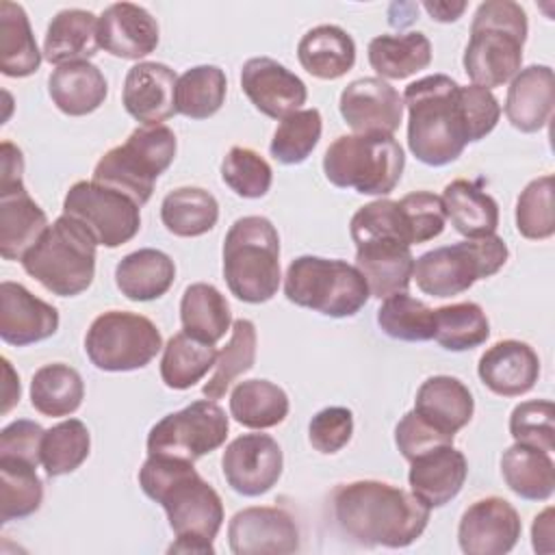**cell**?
<instances>
[{
	"instance_id": "obj_1",
	"label": "cell",
	"mask_w": 555,
	"mask_h": 555,
	"mask_svg": "<svg viewBox=\"0 0 555 555\" xmlns=\"http://www.w3.org/2000/svg\"><path fill=\"white\" fill-rule=\"evenodd\" d=\"M139 486L167 514L176 533L169 553H215L212 542L223 525V503L193 462L147 455L139 470Z\"/></svg>"
},
{
	"instance_id": "obj_2",
	"label": "cell",
	"mask_w": 555,
	"mask_h": 555,
	"mask_svg": "<svg viewBox=\"0 0 555 555\" xmlns=\"http://www.w3.org/2000/svg\"><path fill=\"white\" fill-rule=\"evenodd\" d=\"M332 509L340 531L362 546H410L429 522V507L423 501L377 479L338 486Z\"/></svg>"
},
{
	"instance_id": "obj_3",
	"label": "cell",
	"mask_w": 555,
	"mask_h": 555,
	"mask_svg": "<svg viewBox=\"0 0 555 555\" xmlns=\"http://www.w3.org/2000/svg\"><path fill=\"white\" fill-rule=\"evenodd\" d=\"M460 85L444 74L410 82L403 91L408 108V147L429 167L457 160L468 143L460 108Z\"/></svg>"
},
{
	"instance_id": "obj_4",
	"label": "cell",
	"mask_w": 555,
	"mask_h": 555,
	"mask_svg": "<svg viewBox=\"0 0 555 555\" xmlns=\"http://www.w3.org/2000/svg\"><path fill=\"white\" fill-rule=\"evenodd\" d=\"M527 30V13L518 2H481L473 15L470 39L462 59L473 85L490 91L509 82L520 72Z\"/></svg>"
},
{
	"instance_id": "obj_5",
	"label": "cell",
	"mask_w": 555,
	"mask_h": 555,
	"mask_svg": "<svg viewBox=\"0 0 555 555\" xmlns=\"http://www.w3.org/2000/svg\"><path fill=\"white\" fill-rule=\"evenodd\" d=\"M223 278L245 304H264L280 288V236L260 215L236 219L223 241Z\"/></svg>"
},
{
	"instance_id": "obj_6",
	"label": "cell",
	"mask_w": 555,
	"mask_h": 555,
	"mask_svg": "<svg viewBox=\"0 0 555 555\" xmlns=\"http://www.w3.org/2000/svg\"><path fill=\"white\" fill-rule=\"evenodd\" d=\"M93 234L74 217L61 215L22 258L24 271L59 297L87 291L95 275Z\"/></svg>"
},
{
	"instance_id": "obj_7",
	"label": "cell",
	"mask_w": 555,
	"mask_h": 555,
	"mask_svg": "<svg viewBox=\"0 0 555 555\" xmlns=\"http://www.w3.org/2000/svg\"><path fill=\"white\" fill-rule=\"evenodd\" d=\"M405 154L392 134H343L323 156V173L338 189L388 195L401 180Z\"/></svg>"
},
{
	"instance_id": "obj_8",
	"label": "cell",
	"mask_w": 555,
	"mask_h": 555,
	"mask_svg": "<svg viewBox=\"0 0 555 555\" xmlns=\"http://www.w3.org/2000/svg\"><path fill=\"white\" fill-rule=\"evenodd\" d=\"M176 134L165 124L139 126L130 137L108 150L93 169V182L128 195L143 206L154 193V182L173 163Z\"/></svg>"
},
{
	"instance_id": "obj_9",
	"label": "cell",
	"mask_w": 555,
	"mask_h": 555,
	"mask_svg": "<svg viewBox=\"0 0 555 555\" xmlns=\"http://www.w3.org/2000/svg\"><path fill=\"white\" fill-rule=\"evenodd\" d=\"M284 295L291 304L332 319L358 314L371 297L356 264L321 256H299L288 264Z\"/></svg>"
},
{
	"instance_id": "obj_10",
	"label": "cell",
	"mask_w": 555,
	"mask_h": 555,
	"mask_svg": "<svg viewBox=\"0 0 555 555\" xmlns=\"http://www.w3.org/2000/svg\"><path fill=\"white\" fill-rule=\"evenodd\" d=\"M507 256L509 249L496 234L466 238L418 256L412 278L429 297H453L468 291L477 280L494 275L507 262Z\"/></svg>"
},
{
	"instance_id": "obj_11",
	"label": "cell",
	"mask_w": 555,
	"mask_h": 555,
	"mask_svg": "<svg viewBox=\"0 0 555 555\" xmlns=\"http://www.w3.org/2000/svg\"><path fill=\"white\" fill-rule=\"evenodd\" d=\"M163 349L158 327L143 314L108 310L93 319L85 336V351L100 371L124 373L147 366Z\"/></svg>"
},
{
	"instance_id": "obj_12",
	"label": "cell",
	"mask_w": 555,
	"mask_h": 555,
	"mask_svg": "<svg viewBox=\"0 0 555 555\" xmlns=\"http://www.w3.org/2000/svg\"><path fill=\"white\" fill-rule=\"evenodd\" d=\"M230 421L225 410L212 399H199L191 405L163 416L147 434V455H165L195 462L219 449L228 438Z\"/></svg>"
},
{
	"instance_id": "obj_13",
	"label": "cell",
	"mask_w": 555,
	"mask_h": 555,
	"mask_svg": "<svg viewBox=\"0 0 555 555\" xmlns=\"http://www.w3.org/2000/svg\"><path fill=\"white\" fill-rule=\"evenodd\" d=\"M139 204L128 195L98 184L93 180H80L69 186L63 199V215L78 219L104 247H119L137 236L141 228Z\"/></svg>"
},
{
	"instance_id": "obj_14",
	"label": "cell",
	"mask_w": 555,
	"mask_h": 555,
	"mask_svg": "<svg viewBox=\"0 0 555 555\" xmlns=\"http://www.w3.org/2000/svg\"><path fill=\"white\" fill-rule=\"evenodd\" d=\"M282 449L269 434H243L221 455V470L228 486L243 496L269 492L282 477Z\"/></svg>"
},
{
	"instance_id": "obj_15",
	"label": "cell",
	"mask_w": 555,
	"mask_h": 555,
	"mask_svg": "<svg viewBox=\"0 0 555 555\" xmlns=\"http://www.w3.org/2000/svg\"><path fill=\"white\" fill-rule=\"evenodd\" d=\"M520 531L516 507L501 496H486L464 509L457 542L466 555H503L516 546Z\"/></svg>"
},
{
	"instance_id": "obj_16",
	"label": "cell",
	"mask_w": 555,
	"mask_h": 555,
	"mask_svg": "<svg viewBox=\"0 0 555 555\" xmlns=\"http://www.w3.org/2000/svg\"><path fill=\"white\" fill-rule=\"evenodd\" d=\"M228 544L234 555H278L299 548V527L282 507H245L228 525Z\"/></svg>"
},
{
	"instance_id": "obj_17",
	"label": "cell",
	"mask_w": 555,
	"mask_h": 555,
	"mask_svg": "<svg viewBox=\"0 0 555 555\" xmlns=\"http://www.w3.org/2000/svg\"><path fill=\"white\" fill-rule=\"evenodd\" d=\"M338 108L353 134H395L403 119V98L382 78H358L349 82Z\"/></svg>"
},
{
	"instance_id": "obj_18",
	"label": "cell",
	"mask_w": 555,
	"mask_h": 555,
	"mask_svg": "<svg viewBox=\"0 0 555 555\" xmlns=\"http://www.w3.org/2000/svg\"><path fill=\"white\" fill-rule=\"evenodd\" d=\"M241 89L256 111L271 119L301 111L308 98L304 80L269 56H254L243 65Z\"/></svg>"
},
{
	"instance_id": "obj_19",
	"label": "cell",
	"mask_w": 555,
	"mask_h": 555,
	"mask_svg": "<svg viewBox=\"0 0 555 555\" xmlns=\"http://www.w3.org/2000/svg\"><path fill=\"white\" fill-rule=\"evenodd\" d=\"M176 72L156 61H139L124 80L121 102L141 126L163 124L176 115Z\"/></svg>"
},
{
	"instance_id": "obj_20",
	"label": "cell",
	"mask_w": 555,
	"mask_h": 555,
	"mask_svg": "<svg viewBox=\"0 0 555 555\" xmlns=\"http://www.w3.org/2000/svg\"><path fill=\"white\" fill-rule=\"evenodd\" d=\"M59 310L35 297L26 286L4 280L0 284V338L13 347H26L54 336Z\"/></svg>"
},
{
	"instance_id": "obj_21",
	"label": "cell",
	"mask_w": 555,
	"mask_h": 555,
	"mask_svg": "<svg viewBox=\"0 0 555 555\" xmlns=\"http://www.w3.org/2000/svg\"><path fill=\"white\" fill-rule=\"evenodd\" d=\"M158 39L156 20L139 4L115 2L98 17L100 48L117 59L139 61L156 50Z\"/></svg>"
},
{
	"instance_id": "obj_22",
	"label": "cell",
	"mask_w": 555,
	"mask_h": 555,
	"mask_svg": "<svg viewBox=\"0 0 555 555\" xmlns=\"http://www.w3.org/2000/svg\"><path fill=\"white\" fill-rule=\"evenodd\" d=\"M468 475V462L453 444L434 447L410 460V492L429 509L453 501Z\"/></svg>"
},
{
	"instance_id": "obj_23",
	"label": "cell",
	"mask_w": 555,
	"mask_h": 555,
	"mask_svg": "<svg viewBox=\"0 0 555 555\" xmlns=\"http://www.w3.org/2000/svg\"><path fill=\"white\" fill-rule=\"evenodd\" d=\"M477 375L481 384L499 397H520L540 377V358L522 340H499L479 358Z\"/></svg>"
},
{
	"instance_id": "obj_24",
	"label": "cell",
	"mask_w": 555,
	"mask_h": 555,
	"mask_svg": "<svg viewBox=\"0 0 555 555\" xmlns=\"http://www.w3.org/2000/svg\"><path fill=\"white\" fill-rule=\"evenodd\" d=\"M555 106V76L548 65H529L509 80L505 117L520 132L542 130Z\"/></svg>"
},
{
	"instance_id": "obj_25",
	"label": "cell",
	"mask_w": 555,
	"mask_h": 555,
	"mask_svg": "<svg viewBox=\"0 0 555 555\" xmlns=\"http://www.w3.org/2000/svg\"><path fill=\"white\" fill-rule=\"evenodd\" d=\"M356 267L369 284L371 297L386 299L388 295L408 291L414 273V256L410 245L379 238L356 245Z\"/></svg>"
},
{
	"instance_id": "obj_26",
	"label": "cell",
	"mask_w": 555,
	"mask_h": 555,
	"mask_svg": "<svg viewBox=\"0 0 555 555\" xmlns=\"http://www.w3.org/2000/svg\"><path fill=\"white\" fill-rule=\"evenodd\" d=\"M48 230V217L24 184L0 186V254L20 260Z\"/></svg>"
},
{
	"instance_id": "obj_27",
	"label": "cell",
	"mask_w": 555,
	"mask_h": 555,
	"mask_svg": "<svg viewBox=\"0 0 555 555\" xmlns=\"http://www.w3.org/2000/svg\"><path fill=\"white\" fill-rule=\"evenodd\" d=\"M414 412L431 427L455 436L466 427L475 412V399L464 382L451 375L427 377L416 390Z\"/></svg>"
},
{
	"instance_id": "obj_28",
	"label": "cell",
	"mask_w": 555,
	"mask_h": 555,
	"mask_svg": "<svg viewBox=\"0 0 555 555\" xmlns=\"http://www.w3.org/2000/svg\"><path fill=\"white\" fill-rule=\"evenodd\" d=\"M48 93L61 113L82 117L104 104L108 82L93 63L76 61L52 69L48 78Z\"/></svg>"
},
{
	"instance_id": "obj_29",
	"label": "cell",
	"mask_w": 555,
	"mask_h": 555,
	"mask_svg": "<svg viewBox=\"0 0 555 555\" xmlns=\"http://www.w3.org/2000/svg\"><path fill=\"white\" fill-rule=\"evenodd\" d=\"M100 50L98 17L85 9L59 11L43 39V56L54 67L76 61H89Z\"/></svg>"
},
{
	"instance_id": "obj_30",
	"label": "cell",
	"mask_w": 555,
	"mask_h": 555,
	"mask_svg": "<svg viewBox=\"0 0 555 555\" xmlns=\"http://www.w3.org/2000/svg\"><path fill=\"white\" fill-rule=\"evenodd\" d=\"M299 65L314 78L336 80L356 63V43L351 35L334 24L310 28L297 43Z\"/></svg>"
},
{
	"instance_id": "obj_31",
	"label": "cell",
	"mask_w": 555,
	"mask_h": 555,
	"mask_svg": "<svg viewBox=\"0 0 555 555\" xmlns=\"http://www.w3.org/2000/svg\"><path fill=\"white\" fill-rule=\"evenodd\" d=\"M176 280L173 260L152 247L124 256L115 267V284L130 301H152L163 297Z\"/></svg>"
},
{
	"instance_id": "obj_32",
	"label": "cell",
	"mask_w": 555,
	"mask_h": 555,
	"mask_svg": "<svg viewBox=\"0 0 555 555\" xmlns=\"http://www.w3.org/2000/svg\"><path fill=\"white\" fill-rule=\"evenodd\" d=\"M444 215L451 225L466 238L494 234L499 228V204L475 182L453 180L442 191Z\"/></svg>"
},
{
	"instance_id": "obj_33",
	"label": "cell",
	"mask_w": 555,
	"mask_h": 555,
	"mask_svg": "<svg viewBox=\"0 0 555 555\" xmlns=\"http://www.w3.org/2000/svg\"><path fill=\"white\" fill-rule=\"evenodd\" d=\"M180 321L182 332L202 343L215 345L232 325L230 304L212 284L195 282L182 293Z\"/></svg>"
},
{
	"instance_id": "obj_34",
	"label": "cell",
	"mask_w": 555,
	"mask_h": 555,
	"mask_svg": "<svg viewBox=\"0 0 555 555\" xmlns=\"http://www.w3.org/2000/svg\"><path fill=\"white\" fill-rule=\"evenodd\" d=\"M501 475L507 488L525 501H546L555 490V464L551 453L514 442L501 457Z\"/></svg>"
},
{
	"instance_id": "obj_35",
	"label": "cell",
	"mask_w": 555,
	"mask_h": 555,
	"mask_svg": "<svg viewBox=\"0 0 555 555\" xmlns=\"http://www.w3.org/2000/svg\"><path fill=\"white\" fill-rule=\"evenodd\" d=\"M41 65V52L22 4L0 2V72L9 78H26Z\"/></svg>"
},
{
	"instance_id": "obj_36",
	"label": "cell",
	"mask_w": 555,
	"mask_h": 555,
	"mask_svg": "<svg viewBox=\"0 0 555 555\" xmlns=\"http://www.w3.org/2000/svg\"><path fill=\"white\" fill-rule=\"evenodd\" d=\"M369 63L382 80H403L431 63V43L418 30L379 35L369 43Z\"/></svg>"
},
{
	"instance_id": "obj_37",
	"label": "cell",
	"mask_w": 555,
	"mask_h": 555,
	"mask_svg": "<svg viewBox=\"0 0 555 555\" xmlns=\"http://www.w3.org/2000/svg\"><path fill=\"white\" fill-rule=\"evenodd\" d=\"M288 395L269 379L238 382L230 395L232 418L249 429H269L288 416Z\"/></svg>"
},
{
	"instance_id": "obj_38",
	"label": "cell",
	"mask_w": 555,
	"mask_h": 555,
	"mask_svg": "<svg viewBox=\"0 0 555 555\" xmlns=\"http://www.w3.org/2000/svg\"><path fill=\"white\" fill-rule=\"evenodd\" d=\"M219 219V204L212 193L199 186H180L169 191L160 204L163 225L182 238L210 232Z\"/></svg>"
},
{
	"instance_id": "obj_39",
	"label": "cell",
	"mask_w": 555,
	"mask_h": 555,
	"mask_svg": "<svg viewBox=\"0 0 555 555\" xmlns=\"http://www.w3.org/2000/svg\"><path fill=\"white\" fill-rule=\"evenodd\" d=\"M82 397V377L69 364H43L30 379V403L43 416H69L80 408Z\"/></svg>"
},
{
	"instance_id": "obj_40",
	"label": "cell",
	"mask_w": 555,
	"mask_h": 555,
	"mask_svg": "<svg viewBox=\"0 0 555 555\" xmlns=\"http://www.w3.org/2000/svg\"><path fill=\"white\" fill-rule=\"evenodd\" d=\"M217 347L202 343L186 332L173 334L163 347L160 377L167 388L186 390L195 386L217 362Z\"/></svg>"
},
{
	"instance_id": "obj_41",
	"label": "cell",
	"mask_w": 555,
	"mask_h": 555,
	"mask_svg": "<svg viewBox=\"0 0 555 555\" xmlns=\"http://www.w3.org/2000/svg\"><path fill=\"white\" fill-rule=\"evenodd\" d=\"M228 80L217 65H195L178 76L176 113L189 119H208L225 102Z\"/></svg>"
},
{
	"instance_id": "obj_42",
	"label": "cell",
	"mask_w": 555,
	"mask_h": 555,
	"mask_svg": "<svg viewBox=\"0 0 555 555\" xmlns=\"http://www.w3.org/2000/svg\"><path fill=\"white\" fill-rule=\"evenodd\" d=\"M256 325L249 319H236L232 323V334L225 347L219 351L215 371L204 384L202 392L206 399H221L225 390L236 382L243 373H247L256 362Z\"/></svg>"
},
{
	"instance_id": "obj_43",
	"label": "cell",
	"mask_w": 555,
	"mask_h": 555,
	"mask_svg": "<svg viewBox=\"0 0 555 555\" xmlns=\"http://www.w3.org/2000/svg\"><path fill=\"white\" fill-rule=\"evenodd\" d=\"M377 325L379 330L405 343H423L434 338L436 327V312L421 299L403 293L388 295L379 310H377Z\"/></svg>"
},
{
	"instance_id": "obj_44",
	"label": "cell",
	"mask_w": 555,
	"mask_h": 555,
	"mask_svg": "<svg viewBox=\"0 0 555 555\" xmlns=\"http://www.w3.org/2000/svg\"><path fill=\"white\" fill-rule=\"evenodd\" d=\"M434 338L447 351H468L483 345L490 336V323L483 308L475 301H460L436 308Z\"/></svg>"
},
{
	"instance_id": "obj_45",
	"label": "cell",
	"mask_w": 555,
	"mask_h": 555,
	"mask_svg": "<svg viewBox=\"0 0 555 555\" xmlns=\"http://www.w3.org/2000/svg\"><path fill=\"white\" fill-rule=\"evenodd\" d=\"M43 483L37 466L20 460H0V522L26 518L41 507Z\"/></svg>"
},
{
	"instance_id": "obj_46",
	"label": "cell",
	"mask_w": 555,
	"mask_h": 555,
	"mask_svg": "<svg viewBox=\"0 0 555 555\" xmlns=\"http://www.w3.org/2000/svg\"><path fill=\"white\" fill-rule=\"evenodd\" d=\"M91 449V436L82 421L67 418L46 429L41 440V466L48 477H61L74 473Z\"/></svg>"
},
{
	"instance_id": "obj_47",
	"label": "cell",
	"mask_w": 555,
	"mask_h": 555,
	"mask_svg": "<svg viewBox=\"0 0 555 555\" xmlns=\"http://www.w3.org/2000/svg\"><path fill=\"white\" fill-rule=\"evenodd\" d=\"M349 234L356 245L366 241L392 238L405 245H414V232L403 206L395 199H375L356 210L349 223Z\"/></svg>"
},
{
	"instance_id": "obj_48",
	"label": "cell",
	"mask_w": 555,
	"mask_h": 555,
	"mask_svg": "<svg viewBox=\"0 0 555 555\" xmlns=\"http://www.w3.org/2000/svg\"><path fill=\"white\" fill-rule=\"evenodd\" d=\"M323 121L317 108H301L280 119L269 152L282 165L304 163L321 139Z\"/></svg>"
},
{
	"instance_id": "obj_49",
	"label": "cell",
	"mask_w": 555,
	"mask_h": 555,
	"mask_svg": "<svg viewBox=\"0 0 555 555\" xmlns=\"http://www.w3.org/2000/svg\"><path fill=\"white\" fill-rule=\"evenodd\" d=\"M221 180L238 197L258 199L269 193L273 169L256 150L234 145L221 160Z\"/></svg>"
},
{
	"instance_id": "obj_50",
	"label": "cell",
	"mask_w": 555,
	"mask_h": 555,
	"mask_svg": "<svg viewBox=\"0 0 555 555\" xmlns=\"http://www.w3.org/2000/svg\"><path fill=\"white\" fill-rule=\"evenodd\" d=\"M516 230L531 241H544L555 234L553 176L531 180L516 202Z\"/></svg>"
},
{
	"instance_id": "obj_51",
	"label": "cell",
	"mask_w": 555,
	"mask_h": 555,
	"mask_svg": "<svg viewBox=\"0 0 555 555\" xmlns=\"http://www.w3.org/2000/svg\"><path fill=\"white\" fill-rule=\"evenodd\" d=\"M509 434L518 444L555 451V405L546 399L518 403L509 414Z\"/></svg>"
},
{
	"instance_id": "obj_52",
	"label": "cell",
	"mask_w": 555,
	"mask_h": 555,
	"mask_svg": "<svg viewBox=\"0 0 555 555\" xmlns=\"http://www.w3.org/2000/svg\"><path fill=\"white\" fill-rule=\"evenodd\" d=\"M457 95H460V108H462L468 143L481 141L499 124V117H501L499 100L494 98L492 91L477 85H466V87L460 85Z\"/></svg>"
},
{
	"instance_id": "obj_53",
	"label": "cell",
	"mask_w": 555,
	"mask_h": 555,
	"mask_svg": "<svg viewBox=\"0 0 555 555\" xmlns=\"http://www.w3.org/2000/svg\"><path fill=\"white\" fill-rule=\"evenodd\" d=\"M353 434V414L349 408L330 405L319 410L308 425V440L319 453L340 451Z\"/></svg>"
},
{
	"instance_id": "obj_54",
	"label": "cell",
	"mask_w": 555,
	"mask_h": 555,
	"mask_svg": "<svg viewBox=\"0 0 555 555\" xmlns=\"http://www.w3.org/2000/svg\"><path fill=\"white\" fill-rule=\"evenodd\" d=\"M399 204L403 206L412 232H414V241L425 243L431 241L436 236L442 234L444 223H447V215H444V206L440 195L429 193V191H414L408 193L399 199Z\"/></svg>"
},
{
	"instance_id": "obj_55",
	"label": "cell",
	"mask_w": 555,
	"mask_h": 555,
	"mask_svg": "<svg viewBox=\"0 0 555 555\" xmlns=\"http://www.w3.org/2000/svg\"><path fill=\"white\" fill-rule=\"evenodd\" d=\"M453 438L455 436H447V434L438 431L436 427H431L414 410L405 412L403 418L395 427V444L408 462L434 447L453 444Z\"/></svg>"
},
{
	"instance_id": "obj_56",
	"label": "cell",
	"mask_w": 555,
	"mask_h": 555,
	"mask_svg": "<svg viewBox=\"0 0 555 555\" xmlns=\"http://www.w3.org/2000/svg\"><path fill=\"white\" fill-rule=\"evenodd\" d=\"M43 434L46 429L28 418L9 423L0 431V460H20L39 466Z\"/></svg>"
},
{
	"instance_id": "obj_57",
	"label": "cell",
	"mask_w": 555,
	"mask_h": 555,
	"mask_svg": "<svg viewBox=\"0 0 555 555\" xmlns=\"http://www.w3.org/2000/svg\"><path fill=\"white\" fill-rule=\"evenodd\" d=\"M0 186H15L24 184L22 173H24V156L17 145L11 141H2L0 145Z\"/></svg>"
},
{
	"instance_id": "obj_58",
	"label": "cell",
	"mask_w": 555,
	"mask_h": 555,
	"mask_svg": "<svg viewBox=\"0 0 555 555\" xmlns=\"http://www.w3.org/2000/svg\"><path fill=\"white\" fill-rule=\"evenodd\" d=\"M555 531H553V507H546L544 512H540L533 518V527H531V544L535 553H553L555 551V540H553Z\"/></svg>"
},
{
	"instance_id": "obj_59",
	"label": "cell",
	"mask_w": 555,
	"mask_h": 555,
	"mask_svg": "<svg viewBox=\"0 0 555 555\" xmlns=\"http://www.w3.org/2000/svg\"><path fill=\"white\" fill-rule=\"evenodd\" d=\"M423 9L431 15V20H436V22H444V24H449V22H455V20H460L462 17V13L466 11V2L464 0H460V2H449V0H427V2H423Z\"/></svg>"
},
{
	"instance_id": "obj_60",
	"label": "cell",
	"mask_w": 555,
	"mask_h": 555,
	"mask_svg": "<svg viewBox=\"0 0 555 555\" xmlns=\"http://www.w3.org/2000/svg\"><path fill=\"white\" fill-rule=\"evenodd\" d=\"M2 371H4V384H2V414H7L17 401H20V377L15 375L11 362L2 358Z\"/></svg>"
}]
</instances>
